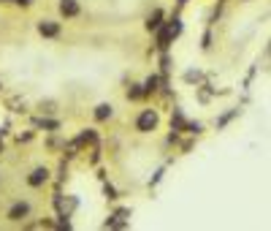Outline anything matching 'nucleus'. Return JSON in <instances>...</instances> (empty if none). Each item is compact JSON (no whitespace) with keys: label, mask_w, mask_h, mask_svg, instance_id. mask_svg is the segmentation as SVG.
Segmentation results:
<instances>
[{"label":"nucleus","mask_w":271,"mask_h":231,"mask_svg":"<svg viewBox=\"0 0 271 231\" xmlns=\"http://www.w3.org/2000/svg\"><path fill=\"white\" fill-rule=\"evenodd\" d=\"M6 106H9L11 111H17V114H22V111H28V103H25V98H19V95H11L9 101H6Z\"/></svg>","instance_id":"nucleus-14"},{"label":"nucleus","mask_w":271,"mask_h":231,"mask_svg":"<svg viewBox=\"0 0 271 231\" xmlns=\"http://www.w3.org/2000/svg\"><path fill=\"white\" fill-rule=\"evenodd\" d=\"M103 193H106V199H111V201L120 199V196H117V188H114V185H109V182H103Z\"/></svg>","instance_id":"nucleus-20"},{"label":"nucleus","mask_w":271,"mask_h":231,"mask_svg":"<svg viewBox=\"0 0 271 231\" xmlns=\"http://www.w3.org/2000/svg\"><path fill=\"white\" fill-rule=\"evenodd\" d=\"M33 3H36V0H14V6H19V9H30Z\"/></svg>","instance_id":"nucleus-24"},{"label":"nucleus","mask_w":271,"mask_h":231,"mask_svg":"<svg viewBox=\"0 0 271 231\" xmlns=\"http://www.w3.org/2000/svg\"><path fill=\"white\" fill-rule=\"evenodd\" d=\"M182 33H184V22H182L179 14L163 19V25L155 30V49H157V52H168L171 44L182 38Z\"/></svg>","instance_id":"nucleus-1"},{"label":"nucleus","mask_w":271,"mask_h":231,"mask_svg":"<svg viewBox=\"0 0 271 231\" xmlns=\"http://www.w3.org/2000/svg\"><path fill=\"white\" fill-rule=\"evenodd\" d=\"M168 82V76H160V74H149L147 79H144V84H141V90H144V101L147 98H155V95H160V90H163V84Z\"/></svg>","instance_id":"nucleus-8"},{"label":"nucleus","mask_w":271,"mask_h":231,"mask_svg":"<svg viewBox=\"0 0 271 231\" xmlns=\"http://www.w3.org/2000/svg\"><path fill=\"white\" fill-rule=\"evenodd\" d=\"M125 98H128V101H144V90H141V84H130V87L125 90Z\"/></svg>","instance_id":"nucleus-16"},{"label":"nucleus","mask_w":271,"mask_h":231,"mask_svg":"<svg viewBox=\"0 0 271 231\" xmlns=\"http://www.w3.org/2000/svg\"><path fill=\"white\" fill-rule=\"evenodd\" d=\"M0 6H14V0H0Z\"/></svg>","instance_id":"nucleus-26"},{"label":"nucleus","mask_w":271,"mask_h":231,"mask_svg":"<svg viewBox=\"0 0 271 231\" xmlns=\"http://www.w3.org/2000/svg\"><path fill=\"white\" fill-rule=\"evenodd\" d=\"M128 217H130V209L122 207V209H117V212L111 215L109 220L103 223V226H106V228H122V226H128Z\"/></svg>","instance_id":"nucleus-11"},{"label":"nucleus","mask_w":271,"mask_h":231,"mask_svg":"<svg viewBox=\"0 0 271 231\" xmlns=\"http://www.w3.org/2000/svg\"><path fill=\"white\" fill-rule=\"evenodd\" d=\"M52 169L49 166H44V163H38V166H33L28 174H25V185H28L30 190H44L46 185L52 182Z\"/></svg>","instance_id":"nucleus-4"},{"label":"nucleus","mask_w":271,"mask_h":231,"mask_svg":"<svg viewBox=\"0 0 271 231\" xmlns=\"http://www.w3.org/2000/svg\"><path fill=\"white\" fill-rule=\"evenodd\" d=\"M38 111H41V114H52V111H57L55 101H41V103H38Z\"/></svg>","instance_id":"nucleus-21"},{"label":"nucleus","mask_w":271,"mask_h":231,"mask_svg":"<svg viewBox=\"0 0 271 231\" xmlns=\"http://www.w3.org/2000/svg\"><path fill=\"white\" fill-rule=\"evenodd\" d=\"M36 30H38L41 38H46V41H57V38L63 36V22L60 19H52V17H41L36 22Z\"/></svg>","instance_id":"nucleus-6"},{"label":"nucleus","mask_w":271,"mask_h":231,"mask_svg":"<svg viewBox=\"0 0 271 231\" xmlns=\"http://www.w3.org/2000/svg\"><path fill=\"white\" fill-rule=\"evenodd\" d=\"M36 139V131H25V134H17V144H30Z\"/></svg>","instance_id":"nucleus-19"},{"label":"nucleus","mask_w":271,"mask_h":231,"mask_svg":"<svg viewBox=\"0 0 271 231\" xmlns=\"http://www.w3.org/2000/svg\"><path fill=\"white\" fill-rule=\"evenodd\" d=\"M33 217V201L30 199H14L6 209V220L14 223V226H25Z\"/></svg>","instance_id":"nucleus-3"},{"label":"nucleus","mask_w":271,"mask_h":231,"mask_svg":"<svg viewBox=\"0 0 271 231\" xmlns=\"http://www.w3.org/2000/svg\"><path fill=\"white\" fill-rule=\"evenodd\" d=\"M233 117H239V109H233V111H225V114H222V117H220V120H217L214 125H217V128H225V125H228L230 120H233Z\"/></svg>","instance_id":"nucleus-18"},{"label":"nucleus","mask_w":271,"mask_h":231,"mask_svg":"<svg viewBox=\"0 0 271 231\" xmlns=\"http://www.w3.org/2000/svg\"><path fill=\"white\" fill-rule=\"evenodd\" d=\"M184 123H187V117H184L182 109H174V114H171V131H176V134H182Z\"/></svg>","instance_id":"nucleus-13"},{"label":"nucleus","mask_w":271,"mask_h":231,"mask_svg":"<svg viewBox=\"0 0 271 231\" xmlns=\"http://www.w3.org/2000/svg\"><path fill=\"white\" fill-rule=\"evenodd\" d=\"M184 79H187V82H201V74H198V71H187V74H184Z\"/></svg>","instance_id":"nucleus-23"},{"label":"nucleus","mask_w":271,"mask_h":231,"mask_svg":"<svg viewBox=\"0 0 271 231\" xmlns=\"http://www.w3.org/2000/svg\"><path fill=\"white\" fill-rule=\"evenodd\" d=\"M33 128H36V131H46V134H57V131L63 128V123L41 114V117H33Z\"/></svg>","instance_id":"nucleus-10"},{"label":"nucleus","mask_w":271,"mask_h":231,"mask_svg":"<svg viewBox=\"0 0 271 231\" xmlns=\"http://www.w3.org/2000/svg\"><path fill=\"white\" fill-rule=\"evenodd\" d=\"M3 150H6V142H3V131H0V155H3Z\"/></svg>","instance_id":"nucleus-25"},{"label":"nucleus","mask_w":271,"mask_h":231,"mask_svg":"<svg viewBox=\"0 0 271 231\" xmlns=\"http://www.w3.org/2000/svg\"><path fill=\"white\" fill-rule=\"evenodd\" d=\"M0 92H3V79H0Z\"/></svg>","instance_id":"nucleus-27"},{"label":"nucleus","mask_w":271,"mask_h":231,"mask_svg":"<svg viewBox=\"0 0 271 231\" xmlns=\"http://www.w3.org/2000/svg\"><path fill=\"white\" fill-rule=\"evenodd\" d=\"M57 17L63 22H71V19L82 17V3L79 0H57Z\"/></svg>","instance_id":"nucleus-7"},{"label":"nucleus","mask_w":271,"mask_h":231,"mask_svg":"<svg viewBox=\"0 0 271 231\" xmlns=\"http://www.w3.org/2000/svg\"><path fill=\"white\" fill-rule=\"evenodd\" d=\"M201 49H203V52H209V49H211V30L203 33V38H201Z\"/></svg>","instance_id":"nucleus-22"},{"label":"nucleus","mask_w":271,"mask_h":231,"mask_svg":"<svg viewBox=\"0 0 271 231\" xmlns=\"http://www.w3.org/2000/svg\"><path fill=\"white\" fill-rule=\"evenodd\" d=\"M52 204H55V212L57 217H74L76 209H79V199L71 193H60V190H55V196H52Z\"/></svg>","instance_id":"nucleus-5"},{"label":"nucleus","mask_w":271,"mask_h":231,"mask_svg":"<svg viewBox=\"0 0 271 231\" xmlns=\"http://www.w3.org/2000/svg\"><path fill=\"white\" fill-rule=\"evenodd\" d=\"M182 134H187V136H201V134H203V123L187 120V123H184V128H182Z\"/></svg>","instance_id":"nucleus-15"},{"label":"nucleus","mask_w":271,"mask_h":231,"mask_svg":"<svg viewBox=\"0 0 271 231\" xmlns=\"http://www.w3.org/2000/svg\"><path fill=\"white\" fill-rule=\"evenodd\" d=\"M157 128H160V109L157 106H144L133 120V131L141 134V136H149V134H155Z\"/></svg>","instance_id":"nucleus-2"},{"label":"nucleus","mask_w":271,"mask_h":231,"mask_svg":"<svg viewBox=\"0 0 271 231\" xmlns=\"http://www.w3.org/2000/svg\"><path fill=\"white\" fill-rule=\"evenodd\" d=\"M114 114H117V109H114V103H111V101H103V103H98V106L92 109V120H95L98 125L111 123V120H114Z\"/></svg>","instance_id":"nucleus-9"},{"label":"nucleus","mask_w":271,"mask_h":231,"mask_svg":"<svg viewBox=\"0 0 271 231\" xmlns=\"http://www.w3.org/2000/svg\"><path fill=\"white\" fill-rule=\"evenodd\" d=\"M163 19H166V17H163L160 9H152V14H147V19H144V30H147V33H155V30L163 25Z\"/></svg>","instance_id":"nucleus-12"},{"label":"nucleus","mask_w":271,"mask_h":231,"mask_svg":"<svg viewBox=\"0 0 271 231\" xmlns=\"http://www.w3.org/2000/svg\"><path fill=\"white\" fill-rule=\"evenodd\" d=\"M171 63H174V60H171L168 52H160V76H168L171 74V68H174Z\"/></svg>","instance_id":"nucleus-17"}]
</instances>
